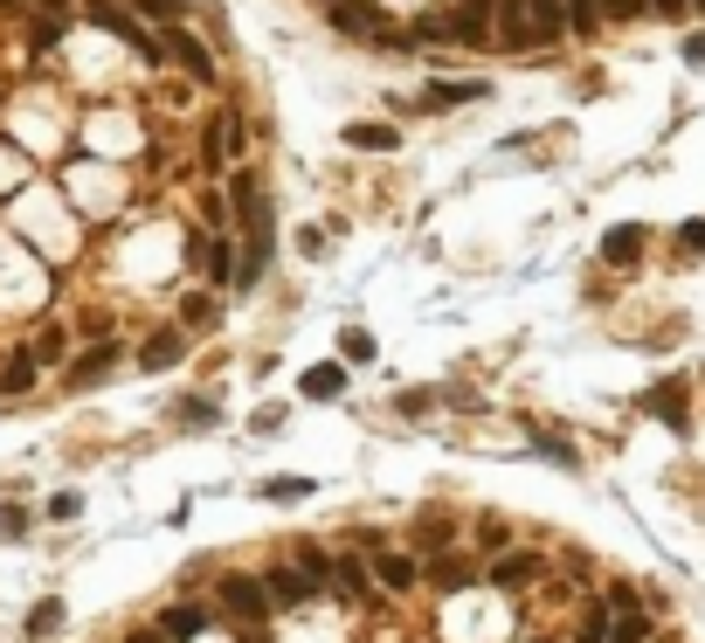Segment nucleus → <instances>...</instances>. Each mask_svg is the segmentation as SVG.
<instances>
[{
    "label": "nucleus",
    "instance_id": "obj_31",
    "mask_svg": "<svg viewBox=\"0 0 705 643\" xmlns=\"http://www.w3.org/2000/svg\"><path fill=\"white\" fill-rule=\"evenodd\" d=\"M575 636H581V643H608V609H588Z\"/></svg>",
    "mask_w": 705,
    "mask_h": 643
},
{
    "label": "nucleus",
    "instance_id": "obj_37",
    "mask_svg": "<svg viewBox=\"0 0 705 643\" xmlns=\"http://www.w3.org/2000/svg\"><path fill=\"white\" fill-rule=\"evenodd\" d=\"M478 540H484V546H505L512 533H505V519H484V526H478Z\"/></svg>",
    "mask_w": 705,
    "mask_h": 643
},
{
    "label": "nucleus",
    "instance_id": "obj_41",
    "mask_svg": "<svg viewBox=\"0 0 705 643\" xmlns=\"http://www.w3.org/2000/svg\"><path fill=\"white\" fill-rule=\"evenodd\" d=\"M131 643H166V630H139V636H131Z\"/></svg>",
    "mask_w": 705,
    "mask_h": 643
},
{
    "label": "nucleus",
    "instance_id": "obj_23",
    "mask_svg": "<svg viewBox=\"0 0 705 643\" xmlns=\"http://www.w3.org/2000/svg\"><path fill=\"white\" fill-rule=\"evenodd\" d=\"M35 388V353H14L8 374H0V394H28Z\"/></svg>",
    "mask_w": 705,
    "mask_h": 643
},
{
    "label": "nucleus",
    "instance_id": "obj_13",
    "mask_svg": "<svg viewBox=\"0 0 705 643\" xmlns=\"http://www.w3.org/2000/svg\"><path fill=\"white\" fill-rule=\"evenodd\" d=\"M602 256L608 263H637L643 256V229H637V222H616V229L602 236Z\"/></svg>",
    "mask_w": 705,
    "mask_h": 643
},
{
    "label": "nucleus",
    "instance_id": "obj_42",
    "mask_svg": "<svg viewBox=\"0 0 705 643\" xmlns=\"http://www.w3.org/2000/svg\"><path fill=\"white\" fill-rule=\"evenodd\" d=\"M0 8H14V0H0Z\"/></svg>",
    "mask_w": 705,
    "mask_h": 643
},
{
    "label": "nucleus",
    "instance_id": "obj_28",
    "mask_svg": "<svg viewBox=\"0 0 705 643\" xmlns=\"http://www.w3.org/2000/svg\"><path fill=\"white\" fill-rule=\"evenodd\" d=\"M180 318H187L194 332H201V326H215V318H222V298H187V312H180Z\"/></svg>",
    "mask_w": 705,
    "mask_h": 643
},
{
    "label": "nucleus",
    "instance_id": "obj_16",
    "mask_svg": "<svg viewBox=\"0 0 705 643\" xmlns=\"http://www.w3.org/2000/svg\"><path fill=\"white\" fill-rule=\"evenodd\" d=\"M408 42H456V14H450V8L415 14V35H408Z\"/></svg>",
    "mask_w": 705,
    "mask_h": 643
},
{
    "label": "nucleus",
    "instance_id": "obj_19",
    "mask_svg": "<svg viewBox=\"0 0 705 643\" xmlns=\"http://www.w3.org/2000/svg\"><path fill=\"white\" fill-rule=\"evenodd\" d=\"M304 394H312V402H332V394H347V367H312V374H304Z\"/></svg>",
    "mask_w": 705,
    "mask_h": 643
},
{
    "label": "nucleus",
    "instance_id": "obj_6",
    "mask_svg": "<svg viewBox=\"0 0 705 643\" xmlns=\"http://www.w3.org/2000/svg\"><path fill=\"white\" fill-rule=\"evenodd\" d=\"M526 14H532V49L567 35V0H526Z\"/></svg>",
    "mask_w": 705,
    "mask_h": 643
},
{
    "label": "nucleus",
    "instance_id": "obj_39",
    "mask_svg": "<svg viewBox=\"0 0 705 643\" xmlns=\"http://www.w3.org/2000/svg\"><path fill=\"white\" fill-rule=\"evenodd\" d=\"M651 8L664 14V22H678V14H684V0H651Z\"/></svg>",
    "mask_w": 705,
    "mask_h": 643
},
{
    "label": "nucleus",
    "instance_id": "obj_2",
    "mask_svg": "<svg viewBox=\"0 0 705 643\" xmlns=\"http://www.w3.org/2000/svg\"><path fill=\"white\" fill-rule=\"evenodd\" d=\"M222 609L242 616V622H263V616H270V581H263V575H228L222 581Z\"/></svg>",
    "mask_w": 705,
    "mask_h": 643
},
{
    "label": "nucleus",
    "instance_id": "obj_36",
    "mask_svg": "<svg viewBox=\"0 0 705 643\" xmlns=\"http://www.w3.org/2000/svg\"><path fill=\"white\" fill-rule=\"evenodd\" d=\"M201 215L215 222V229H228V201H222V194H201Z\"/></svg>",
    "mask_w": 705,
    "mask_h": 643
},
{
    "label": "nucleus",
    "instance_id": "obj_27",
    "mask_svg": "<svg viewBox=\"0 0 705 643\" xmlns=\"http://www.w3.org/2000/svg\"><path fill=\"white\" fill-rule=\"evenodd\" d=\"M332 575H339V589H347V595H367V575H374V567H360V560L347 554V560H332Z\"/></svg>",
    "mask_w": 705,
    "mask_h": 643
},
{
    "label": "nucleus",
    "instance_id": "obj_33",
    "mask_svg": "<svg viewBox=\"0 0 705 643\" xmlns=\"http://www.w3.org/2000/svg\"><path fill=\"white\" fill-rule=\"evenodd\" d=\"M139 8L152 14V22H174V14H187V0H139Z\"/></svg>",
    "mask_w": 705,
    "mask_h": 643
},
{
    "label": "nucleus",
    "instance_id": "obj_3",
    "mask_svg": "<svg viewBox=\"0 0 705 643\" xmlns=\"http://www.w3.org/2000/svg\"><path fill=\"white\" fill-rule=\"evenodd\" d=\"M160 55H174V63H180L194 84H215V55H207V49H201L187 28H174V22H166V42H160Z\"/></svg>",
    "mask_w": 705,
    "mask_h": 643
},
{
    "label": "nucleus",
    "instance_id": "obj_18",
    "mask_svg": "<svg viewBox=\"0 0 705 643\" xmlns=\"http://www.w3.org/2000/svg\"><path fill=\"white\" fill-rule=\"evenodd\" d=\"M415 575H423V567H415L408 554H380V560H374V581H380V589H408Z\"/></svg>",
    "mask_w": 705,
    "mask_h": 643
},
{
    "label": "nucleus",
    "instance_id": "obj_14",
    "mask_svg": "<svg viewBox=\"0 0 705 643\" xmlns=\"http://www.w3.org/2000/svg\"><path fill=\"white\" fill-rule=\"evenodd\" d=\"M160 630H166V643H187V636H201V630H207V609L180 602V609H166V616H160Z\"/></svg>",
    "mask_w": 705,
    "mask_h": 643
},
{
    "label": "nucleus",
    "instance_id": "obj_30",
    "mask_svg": "<svg viewBox=\"0 0 705 643\" xmlns=\"http://www.w3.org/2000/svg\"><path fill=\"white\" fill-rule=\"evenodd\" d=\"M298 567H304V575H318V581H326V575H332V560H326V546H312V540H298Z\"/></svg>",
    "mask_w": 705,
    "mask_h": 643
},
{
    "label": "nucleus",
    "instance_id": "obj_17",
    "mask_svg": "<svg viewBox=\"0 0 705 643\" xmlns=\"http://www.w3.org/2000/svg\"><path fill=\"white\" fill-rule=\"evenodd\" d=\"M55 630H63V602H55V595H42V602H35V609H28L22 636H35V643H42V636H55Z\"/></svg>",
    "mask_w": 705,
    "mask_h": 643
},
{
    "label": "nucleus",
    "instance_id": "obj_34",
    "mask_svg": "<svg viewBox=\"0 0 705 643\" xmlns=\"http://www.w3.org/2000/svg\"><path fill=\"white\" fill-rule=\"evenodd\" d=\"M84 513V499H76V491H63V499H49V519H76Z\"/></svg>",
    "mask_w": 705,
    "mask_h": 643
},
{
    "label": "nucleus",
    "instance_id": "obj_4",
    "mask_svg": "<svg viewBox=\"0 0 705 643\" xmlns=\"http://www.w3.org/2000/svg\"><path fill=\"white\" fill-rule=\"evenodd\" d=\"M491 8H499V0H456V42L464 49H491L499 42V28H491Z\"/></svg>",
    "mask_w": 705,
    "mask_h": 643
},
{
    "label": "nucleus",
    "instance_id": "obj_24",
    "mask_svg": "<svg viewBox=\"0 0 705 643\" xmlns=\"http://www.w3.org/2000/svg\"><path fill=\"white\" fill-rule=\"evenodd\" d=\"M429 581H436L443 595H456V589H470V567H464V560H429Z\"/></svg>",
    "mask_w": 705,
    "mask_h": 643
},
{
    "label": "nucleus",
    "instance_id": "obj_20",
    "mask_svg": "<svg viewBox=\"0 0 705 643\" xmlns=\"http://www.w3.org/2000/svg\"><path fill=\"white\" fill-rule=\"evenodd\" d=\"M608 14V0H567V35H595Z\"/></svg>",
    "mask_w": 705,
    "mask_h": 643
},
{
    "label": "nucleus",
    "instance_id": "obj_12",
    "mask_svg": "<svg viewBox=\"0 0 705 643\" xmlns=\"http://www.w3.org/2000/svg\"><path fill=\"white\" fill-rule=\"evenodd\" d=\"M263 581H270V595H277V602H304V595L318 589V575H304V567H270Z\"/></svg>",
    "mask_w": 705,
    "mask_h": 643
},
{
    "label": "nucleus",
    "instance_id": "obj_35",
    "mask_svg": "<svg viewBox=\"0 0 705 643\" xmlns=\"http://www.w3.org/2000/svg\"><path fill=\"white\" fill-rule=\"evenodd\" d=\"M678 242H684L692 256H705V222H684V229H678Z\"/></svg>",
    "mask_w": 705,
    "mask_h": 643
},
{
    "label": "nucleus",
    "instance_id": "obj_10",
    "mask_svg": "<svg viewBox=\"0 0 705 643\" xmlns=\"http://www.w3.org/2000/svg\"><path fill=\"white\" fill-rule=\"evenodd\" d=\"M643 408H651L657 423L684 429V381H664V388H651V394H643Z\"/></svg>",
    "mask_w": 705,
    "mask_h": 643
},
{
    "label": "nucleus",
    "instance_id": "obj_1",
    "mask_svg": "<svg viewBox=\"0 0 705 643\" xmlns=\"http://www.w3.org/2000/svg\"><path fill=\"white\" fill-rule=\"evenodd\" d=\"M326 22H332L339 35H353V42H380V49L402 42V35L380 28V8H374V0H326Z\"/></svg>",
    "mask_w": 705,
    "mask_h": 643
},
{
    "label": "nucleus",
    "instance_id": "obj_25",
    "mask_svg": "<svg viewBox=\"0 0 705 643\" xmlns=\"http://www.w3.org/2000/svg\"><path fill=\"white\" fill-rule=\"evenodd\" d=\"M339 353H347L353 367H367V361H374V332H367V326H347V332H339Z\"/></svg>",
    "mask_w": 705,
    "mask_h": 643
},
{
    "label": "nucleus",
    "instance_id": "obj_9",
    "mask_svg": "<svg viewBox=\"0 0 705 643\" xmlns=\"http://www.w3.org/2000/svg\"><path fill=\"white\" fill-rule=\"evenodd\" d=\"M180 361H187V339H180V332H152L146 353H139L146 374H166V367H180Z\"/></svg>",
    "mask_w": 705,
    "mask_h": 643
},
{
    "label": "nucleus",
    "instance_id": "obj_29",
    "mask_svg": "<svg viewBox=\"0 0 705 643\" xmlns=\"http://www.w3.org/2000/svg\"><path fill=\"white\" fill-rule=\"evenodd\" d=\"M470 98H484V84H436L429 90V104H470Z\"/></svg>",
    "mask_w": 705,
    "mask_h": 643
},
{
    "label": "nucleus",
    "instance_id": "obj_5",
    "mask_svg": "<svg viewBox=\"0 0 705 643\" xmlns=\"http://www.w3.org/2000/svg\"><path fill=\"white\" fill-rule=\"evenodd\" d=\"M236 153H242V125L228 118V111H215V118L201 125V160L222 166V160H236Z\"/></svg>",
    "mask_w": 705,
    "mask_h": 643
},
{
    "label": "nucleus",
    "instance_id": "obj_32",
    "mask_svg": "<svg viewBox=\"0 0 705 643\" xmlns=\"http://www.w3.org/2000/svg\"><path fill=\"white\" fill-rule=\"evenodd\" d=\"M304 491H312L304 478H270V484H263V499H304Z\"/></svg>",
    "mask_w": 705,
    "mask_h": 643
},
{
    "label": "nucleus",
    "instance_id": "obj_7",
    "mask_svg": "<svg viewBox=\"0 0 705 643\" xmlns=\"http://www.w3.org/2000/svg\"><path fill=\"white\" fill-rule=\"evenodd\" d=\"M194 256H201V270L215 277V283H236V250H228V229H222V236H201Z\"/></svg>",
    "mask_w": 705,
    "mask_h": 643
},
{
    "label": "nucleus",
    "instance_id": "obj_38",
    "mask_svg": "<svg viewBox=\"0 0 705 643\" xmlns=\"http://www.w3.org/2000/svg\"><path fill=\"white\" fill-rule=\"evenodd\" d=\"M643 8H651V0H608V14H622V22H637Z\"/></svg>",
    "mask_w": 705,
    "mask_h": 643
},
{
    "label": "nucleus",
    "instance_id": "obj_11",
    "mask_svg": "<svg viewBox=\"0 0 705 643\" xmlns=\"http://www.w3.org/2000/svg\"><path fill=\"white\" fill-rule=\"evenodd\" d=\"M540 554H505L499 567H491V581H499V589H526V581H540Z\"/></svg>",
    "mask_w": 705,
    "mask_h": 643
},
{
    "label": "nucleus",
    "instance_id": "obj_21",
    "mask_svg": "<svg viewBox=\"0 0 705 643\" xmlns=\"http://www.w3.org/2000/svg\"><path fill=\"white\" fill-rule=\"evenodd\" d=\"M104 374H111V346H90L84 361L70 367V388H90V381H104Z\"/></svg>",
    "mask_w": 705,
    "mask_h": 643
},
{
    "label": "nucleus",
    "instance_id": "obj_8",
    "mask_svg": "<svg viewBox=\"0 0 705 643\" xmlns=\"http://www.w3.org/2000/svg\"><path fill=\"white\" fill-rule=\"evenodd\" d=\"M347 146H353V153H394V146H402V131L380 125V118H360V125H347Z\"/></svg>",
    "mask_w": 705,
    "mask_h": 643
},
{
    "label": "nucleus",
    "instance_id": "obj_22",
    "mask_svg": "<svg viewBox=\"0 0 705 643\" xmlns=\"http://www.w3.org/2000/svg\"><path fill=\"white\" fill-rule=\"evenodd\" d=\"M35 367H55V361H63V353H70V332L63 326H49V332H35Z\"/></svg>",
    "mask_w": 705,
    "mask_h": 643
},
{
    "label": "nucleus",
    "instance_id": "obj_40",
    "mask_svg": "<svg viewBox=\"0 0 705 643\" xmlns=\"http://www.w3.org/2000/svg\"><path fill=\"white\" fill-rule=\"evenodd\" d=\"M684 63H705V35H692V42H684Z\"/></svg>",
    "mask_w": 705,
    "mask_h": 643
},
{
    "label": "nucleus",
    "instance_id": "obj_26",
    "mask_svg": "<svg viewBox=\"0 0 705 643\" xmlns=\"http://www.w3.org/2000/svg\"><path fill=\"white\" fill-rule=\"evenodd\" d=\"M70 35V14L55 8V14H35V49H49V42H63Z\"/></svg>",
    "mask_w": 705,
    "mask_h": 643
},
{
    "label": "nucleus",
    "instance_id": "obj_15",
    "mask_svg": "<svg viewBox=\"0 0 705 643\" xmlns=\"http://www.w3.org/2000/svg\"><path fill=\"white\" fill-rule=\"evenodd\" d=\"M608 643H651V616H643L637 602H622L616 622H608Z\"/></svg>",
    "mask_w": 705,
    "mask_h": 643
},
{
    "label": "nucleus",
    "instance_id": "obj_43",
    "mask_svg": "<svg viewBox=\"0 0 705 643\" xmlns=\"http://www.w3.org/2000/svg\"><path fill=\"white\" fill-rule=\"evenodd\" d=\"M698 14H705V0H698Z\"/></svg>",
    "mask_w": 705,
    "mask_h": 643
}]
</instances>
